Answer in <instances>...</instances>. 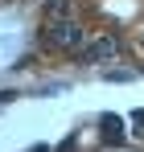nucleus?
I'll return each instance as SVG.
<instances>
[{
    "mask_svg": "<svg viewBox=\"0 0 144 152\" xmlns=\"http://www.w3.org/2000/svg\"><path fill=\"white\" fill-rule=\"evenodd\" d=\"M115 53H120V41H115V37H99L91 45H82L78 58H82V62H103V58H115Z\"/></svg>",
    "mask_w": 144,
    "mask_h": 152,
    "instance_id": "f03ea898",
    "label": "nucleus"
},
{
    "mask_svg": "<svg viewBox=\"0 0 144 152\" xmlns=\"http://www.w3.org/2000/svg\"><path fill=\"white\" fill-rule=\"evenodd\" d=\"M82 25L70 21V17H62V21H46L41 29V41H46L49 50H82Z\"/></svg>",
    "mask_w": 144,
    "mask_h": 152,
    "instance_id": "f257e3e1",
    "label": "nucleus"
},
{
    "mask_svg": "<svg viewBox=\"0 0 144 152\" xmlns=\"http://www.w3.org/2000/svg\"><path fill=\"white\" fill-rule=\"evenodd\" d=\"M99 124H103V140H107V144H120L123 140V119L120 115H103Z\"/></svg>",
    "mask_w": 144,
    "mask_h": 152,
    "instance_id": "7ed1b4c3",
    "label": "nucleus"
},
{
    "mask_svg": "<svg viewBox=\"0 0 144 152\" xmlns=\"http://www.w3.org/2000/svg\"><path fill=\"white\" fill-rule=\"evenodd\" d=\"M74 148H78V140L70 136V140H62V148H58V152H74Z\"/></svg>",
    "mask_w": 144,
    "mask_h": 152,
    "instance_id": "20e7f679",
    "label": "nucleus"
}]
</instances>
